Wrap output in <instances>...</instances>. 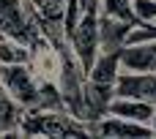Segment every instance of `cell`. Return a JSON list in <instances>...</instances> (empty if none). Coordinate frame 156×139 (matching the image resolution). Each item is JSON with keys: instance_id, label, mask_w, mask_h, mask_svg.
Wrapping results in <instances>:
<instances>
[{"instance_id": "obj_1", "label": "cell", "mask_w": 156, "mask_h": 139, "mask_svg": "<svg viewBox=\"0 0 156 139\" xmlns=\"http://www.w3.org/2000/svg\"><path fill=\"white\" fill-rule=\"evenodd\" d=\"M16 134L19 137H88V128L66 109H25Z\"/></svg>"}, {"instance_id": "obj_2", "label": "cell", "mask_w": 156, "mask_h": 139, "mask_svg": "<svg viewBox=\"0 0 156 139\" xmlns=\"http://www.w3.org/2000/svg\"><path fill=\"white\" fill-rule=\"evenodd\" d=\"M0 33L11 36L27 46L41 38V14L27 0H0Z\"/></svg>"}, {"instance_id": "obj_3", "label": "cell", "mask_w": 156, "mask_h": 139, "mask_svg": "<svg viewBox=\"0 0 156 139\" xmlns=\"http://www.w3.org/2000/svg\"><path fill=\"white\" fill-rule=\"evenodd\" d=\"M0 85L5 87V93L22 109H33L36 107V101H38V76L33 74V68L27 63L0 66Z\"/></svg>"}, {"instance_id": "obj_4", "label": "cell", "mask_w": 156, "mask_h": 139, "mask_svg": "<svg viewBox=\"0 0 156 139\" xmlns=\"http://www.w3.org/2000/svg\"><path fill=\"white\" fill-rule=\"evenodd\" d=\"M69 44H71V52L77 55V60L82 63V68L88 71L101 52V46H99V11H85L80 16L74 30L69 33Z\"/></svg>"}, {"instance_id": "obj_5", "label": "cell", "mask_w": 156, "mask_h": 139, "mask_svg": "<svg viewBox=\"0 0 156 139\" xmlns=\"http://www.w3.org/2000/svg\"><path fill=\"white\" fill-rule=\"evenodd\" d=\"M88 137H107V139H151L154 131L148 123H134L118 115H104L96 123H88Z\"/></svg>"}, {"instance_id": "obj_6", "label": "cell", "mask_w": 156, "mask_h": 139, "mask_svg": "<svg viewBox=\"0 0 156 139\" xmlns=\"http://www.w3.org/2000/svg\"><path fill=\"white\" fill-rule=\"evenodd\" d=\"M115 96L140 98L156 107V71H121L115 79Z\"/></svg>"}, {"instance_id": "obj_7", "label": "cell", "mask_w": 156, "mask_h": 139, "mask_svg": "<svg viewBox=\"0 0 156 139\" xmlns=\"http://www.w3.org/2000/svg\"><path fill=\"white\" fill-rule=\"evenodd\" d=\"M121 71H156V38L129 41L118 49Z\"/></svg>"}, {"instance_id": "obj_8", "label": "cell", "mask_w": 156, "mask_h": 139, "mask_svg": "<svg viewBox=\"0 0 156 139\" xmlns=\"http://www.w3.org/2000/svg\"><path fill=\"white\" fill-rule=\"evenodd\" d=\"M132 30H134V25L99 14V46H101V52H118L129 41Z\"/></svg>"}, {"instance_id": "obj_9", "label": "cell", "mask_w": 156, "mask_h": 139, "mask_svg": "<svg viewBox=\"0 0 156 139\" xmlns=\"http://www.w3.org/2000/svg\"><path fill=\"white\" fill-rule=\"evenodd\" d=\"M154 109L156 107L148 104V101L129 98V96H115V98L110 101L107 115H118V117H126V120H134V123H148V126H151Z\"/></svg>"}, {"instance_id": "obj_10", "label": "cell", "mask_w": 156, "mask_h": 139, "mask_svg": "<svg viewBox=\"0 0 156 139\" xmlns=\"http://www.w3.org/2000/svg\"><path fill=\"white\" fill-rule=\"evenodd\" d=\"M22 107L5 93V87L0 85V137L11 134V137H19L16 128H19V117H22Z\"/></svg>"}, {"instance_id": "obj_11", "label": "cell", "mask_w": 156, "mask_h": 139, "mask_svg": "<svg viewBox=\"0 0 156 139\" xmlns=\"http://www.w3.org/2000/svg\"><path fill=\"white\" fill-rule=\"evenodd\" d=\"M19 63H30V46L0 33V66H19Z\"/></svg>"}, {"instance_id": "obj_12", "label": "cell", "mask_w": 156, "mask_h": 139, "mask_svg": "<svg viewBox=\"0 0 156 139\" xmlns=\"http://www.w3.org/2000/svg\"><path fill=\"white\" fill-rule=\"evenodd\" d=\"M99 14L121 19V22H129L134 27L140 25L137 11H134V0H99Z\"/></svg>"}, {"instance_id": "obj_13", "label": "cell", "mask_w": 156, "mask_h": 139, "mask_svg": "<svg viewBox=\"0 0 156 139\" xmlns=\"http://www.w3.org/2000/svg\"><path fill=\"white\" fill-rule=\"evenodd\" d=\"M140 38H156V22H140L132 33H129V41H140ZM126 41V44H129Z\"/></svg>"}, {"instance_id": "obj_14", "label": "cell", "mask_w": 156, "mask_h": 139, "mask_svg": "<svg viewBox=\"0 0 156 139\" xmlns=\"http://www.w3.org/2000/svg\"><path fill=\"white\" fill-rule=\"evenodd\" d=\"M80 8H82V14L85 11H99V0H80Z\"/></svg>"}, {"instance_id": "obj_15", "label": "cell", "mask_w": 156, "mask_h": 139, "mask_svg": "<svg viewBox=\"0 0 156 139\" xmlns=\"http://www.w3.org/2000/svg\"><path fill=\"white\" fill-rule=\"evenodd\" d=\"M27 3H30V5H36L38 11H41V5H44V0H27Z\"/></svg>"}, {"instance_id": "obj_16", "label": "cell", "mask_w": 156, "mask_h": 139, "mask_svg": "<svg viewBox=\"0 0 156 139\" xmlns=\"http://www.w3.org/2000/svg\"><path fill=\"white\" fill-rule=\"evenodd\" d=\"M151 131H154V137H156V109H154V117H151Z\"/></svg>"}]
</instances>
